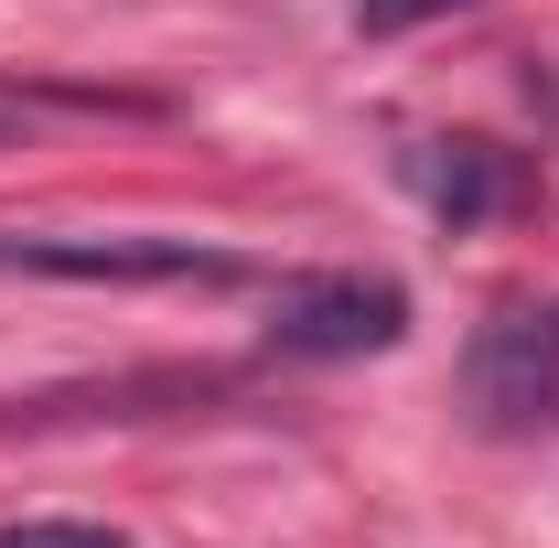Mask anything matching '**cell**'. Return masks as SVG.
<instances>
[{"label": "cell", "instance_id": "277c9868", "mask_svg": "<svg viewBox=\"0 0 559 548\" xmlns=\"http://www.w3.org/2000/svg\"><path fill=\"white\" fill-rule=\"evenodd\" d=\"M0 548H130L119 527H86V516H11Z\"/></svg>", "mask_w": 559, "mask_h": 548}, {"label": "cell", "instance_id": "6da1fadb", "mask_svg": "<svg viewBox=\"0 0 559 548\" xmlns=\"http://www.w3.org/2000/svg\"><path fill=\"white\" fill-rule=\"evenodd\" d=\"M463 398L485 419L495 441H516V430H559V301L538 312H495L474 355H463Z\"/></svg>", "mask_w": 559, "mask_h": 548}, {"label": "cell", "instance_id": "3957f363", "mask_svg": "<svg viewBox=\"0 0 559 548\" xmlns=\"http://www.w3.org/2000/svg\"><path fill=\"white\" fill-rule=\"evenodd\" d=\"M452 162H430V205L452 215V226H474V215L495 205V162H485V140H441Z\"/></svg>", "mask_w": 559, "mask_h": 548}, {"label": "cell", "instance_id": "5b68a950", "mask_svg": "<svg viewBox=\"0 0 559 548\" xmlns=\"http://www.w3.org/2000/svg\"><path fill=\"white\" fill-rule=\"evenodd\" d=\"M441 11H463V0H355L366 33H409V22H441Z\"/></svg>", "mask_w": 559, "mask_h": 548}, {"label": "cell", "instance_id": "7a4b0ae2", "mask_svg": "<svg viewBox=\"0 0 559 548\" xmlns=\"http://www.w3.org/2000/svg\"><path fill=\"white\" fill-rule=\"evenodd\" d=\"M409 334V290L377 270H323V279H290L270 301V344L280 355H312V366H334V355H388V344Z\"/></svg>", "mask_w": 559, "mask_h": 548}]
</instances>
